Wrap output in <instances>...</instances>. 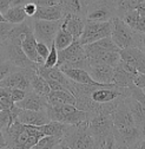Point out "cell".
I'll return each mask as SVG.
<instances>
[{
	"label": "cell",
	"mask_w": 145,
	"mask_h": 149,
	"mask_svg": "<svg viewBox=\"0 0 145 149\" xmlns=\"http://www.w3.org/2000/svg\"><path fill=\"white\" fill-rule=\"evenodd\" d=\"M44 134L37 125L23 124L14 121L8 129L3 132L4 142L7 148L13 149H32Z\"/></svg>",
	"instance_id": "obj_1"
},
{
	"label": "cell",
	"mask_w": 145,
	"mask_h": 149,
	"mask_svg": "<svg viewBox=\"0 0 145 149\" xmlns=\"http://www.w3.org/2000/svg\"><path fill=\"white\" fill-rule=\"evenodd\" d=\"M87 125L95 141V148L117 149L113 136V122L111 114L99 113L90 116L87 120Z\"/></svg>",
	"instance_id": "obj_2"
},
{
	"label": "cell",
	"mask_w": 145,
	"mask_h": 149,
	"mask_svg": "<svg viewBox=\"0 0 145 149\" xmlns=\"http://www.w3.org/2000/svg\"><path fill=\"white\" fill-rule=\"evenodd\" d=\"M57 149H95V141L88 130L87 122L67 124Z\"/></svg>",
	"instance_id": "obj_3"
},
{
	"label": "cell",
	"mask_w": 145,
	"mask_h": 149,
	"mask_svg": "<svg viewBox=\"0 0 145 149\" xmlns=\"http://www.w3.org/2000/svg\"><path fill=\"white\" fill-rule=\"evenodd\" d=\"M112 23V30H111V39L115 42V44L120 49L125 47H138L140 50H144V34L145 33H138L130 29L126 25L120 17L115 15L111 18Z\"/></svg>",
	"instance_id": "obj_4"
},
{
	"label": "cell",
	"mask_w": 145,
	"mask_h": 149,
	"mask_svg": "<svg viewBox=\"0 0 145 149\" xmlns=\"http://www.w3.org/2000/svg\"><path fill=\"white\" fill-rule=\"evenodd\" d=\"M46 113L51 121H58L65 124H80L87 122V114L72 104L47 105Z\"/></svg>",
	"instance_id": "obj_5"
},
{
	"label": "cell",
	"mask_w": 145,
	"mask_h": 149,
	"mask_svg": "<svg viewBox=\"0 0 145 149\" xmlns=\"http://www.w3.org/2000/svg\"><path fill=\"white\" fill-rule=\"evenodd\" d=\"M113 136L117 149H143L145 146L144 130L137 125L124 128L113 127Z\"/></svg>",
	"instance_id": "obj_6"
},
{
	"label": "cell",
	"mask_w": 145,
	"mask_h": 149,
	"mask_svg": "<svg viewBox=\"0 0 145 149\" xmlns=\"http://www.w3.org/2000/svg\"><path fill=\"white\" fill-rule=\"evenodd\" d=\"M61 19H59V20H41V19L31 18L32 31H33L34 38L37 39V42H43L46 45L51 46L54 37H56V33L60 29Z\"/></svg>",
	"instance_id": "obj_7"
},
{
	"label": "cell",
	"mask_w": 145,
	"mask_h": 149,
	"mask_svg": "<svg viewBox=\"0 0 145 149\" xmlns=\"http://www.w3.org/2000/svg\"><path fill=\"white\" fill-rule=\"evenodd\" d=\"M112 30V23L111 19L107 22H92V20H86L84 30L78 38L79 43L83 45L91 44L100 38L107 37L111 34Z\"/></svg>",
	"instance_id": "obj_8"
},
{
	"label": "cell",
	"mask_w": 145,
	"mask_h": 149,
	"mask_svg": "<svg viewBox=\"0 0 145 149\" xmlns=\"http://www.w3.org/2000/svg\"><path fill=\"white\" fill-rule=\"evenodd\" d=\"M3 44H4V59L5 61L11 62L13 65H15L19 69H32L37 71L39 63H35L28 59L19 44L13 43L11 40H6Z\"/></svg>",
	"instance_id": "obj_9"
},
{
	"label": "cell",
	"mask_w": 145,
	"mask_h": 149,
	"mask_svg": "<svg viewBox=\"0 0 145 149\" xmlns=\"http://www.w3.org/2000/svg\"><path fill=\"white\" fill-rule=\"evenodd\" d=\"M84 50H85V53H86L90 62L103 63V64H107V65H111L115 68L120 61L119 51L102 50V49L93 46L92 44L84 45Z\"/></svg>",
	"instance_id": "obj_10"
},
{
	"label": "cell",
	"mask_w": 145,
	"mask_h": 149,
	"mask_svg": "<svg viewBox=\"0 0 145 149\" xmlns=\"http://www.w3.org/2000/svg\"><path fill=\"white\" fill-rule=\"evenodd\" d=\"M32 69H18L11 72L7 77H5L0 82V86L4 88H18L25 91H31V83L28 73Z\"/></svg>",
	"instance_id": "obj_11"
},
{
	"label": "cell",
	"mask_w": 145,
	"mask_h": 149,
	"mask_svg": "<svg viewBox=\"0 0 145 149\" xmlns=\"http://www.w3.org/2000/svg\"><path fill=\"white\" fill-rule=\"evenodd\" d=\"M119 57L123 62L133 66L138 72L145 73V53L138 47H125L119 50Z\"/></svg>",
	"instance_id": "obj_12"
},
{
	"label": "cell",
	"mask_w": 145,
	"mask_h": 149,
	"mask_svg": "<svg viewBox=\"0 0 145 149\" xmlns=\"http://www.w3.org/2000/svg\"><path fill=\"white\" fill-rule=\"evenodd\" d=\"M86 71L97 83H102V84L112 83L115 68L111 65L97 63V62H90V65Z\"/></svg>",
	"instance_id": "obj_13"
},
{
	"label": "cell",
	"mask_w": 145,
	"mask_h": 149,
	"mask_svg": "<svg viewBox=\"0 0 145 149\" xmlns=\"http://www.w3.org/2000/svg\"><path fill=\"white\" fill-rule=\"evenodd\" d=\"M120 18L133 31L138 33H145V6L126 11Z\"/></svg>",
	"instance_id": "obj_14"
},
{
	"label": "cell",
	"mask_w": 145,
	"mask_h": 149,
	"mask_svg": "<svg viewBox=\"0 0 145 149\" xmlns=\"http://www.w3.org/2000/svg\"><path fill=\"white\" fill-rule=\"evenodd\" d=\"M17 121L23 124H31V125H41L50 122V117L46 110H28V109H20L18 111Z\"/></svg>",
	"instance_id": "obj_15"
},
{
	"label": "cell",
	"mask_w": 145,
	"mask_h": 149,
	"mask_svg": "<svg viewBox=\"0 0 145 149\" xmlns=\"http://www.w3.org/2000/svg\"><path fill=\"white\" fill-rule=\"evenodd\" d=\"M113 17H115V12L104 1L88 6L85 13L86 20H92V22H107Z\"/></svg>",
	"instance_id": "obj_16"
},
{
	"label": "cell",
	"mask_w": 145,
	"mask_h": 149,
	"mask_svg": "<svg viewBox=\"0 0 145 149\" xmlns=\"http://www.w3.org/2000/svg\"><path fill=\"white\" fill-rule=\"evenodd\" d=\"M86 23V18L84 15H77V14H65L61 19L60 27L67 31L73 39H78Z\"/></svg>",
	"instance_id": "obj_17"
},
{
	"label": "cell",
	"mask_w": 145,
	"mask_h": 149,
	"mask_svg": "<svg viewBox=\"0 0 145 149\" xmlns=\"http://www.w3.org/2000/svg\"><path fill=\"white\" fill-rule=\"evenodd\" d=\"M14 105H17L20 109H28V110H46L48 103H47V97L40 96L37 92H34L33 90L27 91L25 97L14 103Z\"/></svg>",
	"instance_id": "obj_18"
},
{
	"label": "cell",
	"mask_w": 145,
	"mask_h": 149,
	"mask_svg": "<svg viewBox=\"0 0 145 149\" xmlns=\"http://www.w3.org/2000/svg\"><path fill=\"white\" fill-rule=\"evenodd\" d=\"M20 46L28 59H31L32 62H35V63H44L37 53V39L34 38L32 29H30L25 32Z\"/></svg>",
	"instance_id": "obj_19"
},
{
	"label": "cell",
	"mask_w": 145,
	"mask_h": 149,
	"mask_svg": "<svg viewBox=\"0 0 145 149\" xmlns=\"http://www.w3.org/2000/svg\"><path fill=\"white\" fill-rule=\"evenodd\" d=\"M37 73L40 74V76L44 77L45 79H51V81L59 82L60 84H63L65 88L68 89V85H70L71 79L67 78L65 74H64V72L59 68H57V66L46 68V66H44L43 63H39L38 68H37Z\"/></svg>",
	"instance_id": "obj_20"
},
{
	"label": "cell",
	"mask_w": 145,
	"mask_h": 149,
	"mask_svg": "<svg viewBox=\"0 0 145 149\" xmlns=\"http://www.w3.org/2000/svg\"><path fill=\"white\" fill-rule=\"evenodd\" d=\"M124 103L129 108L130 113L135 120L136 125L139 129L144 130V128H145V109H144L145 104L140 103L139 101H137L132 97H125Z\"/></svg>",
	"instance_id": "obj_21"
},
{
	"label": "cell",
	"mask_w": 145,
	"mask_h": 149,
	"mask_svg": "<svg viewBox=\"0 0 145 149\" xmlns=\"http://www.w3.org/2000/svg\"><path fill=\"white\" fill-rule=\"evenodd\" d=\"M63 17H64V13H63L61 6L58 4V5H52V6L38 7L34 15L31 18L41 19V20H59Z\"/></svg>",
	"instance_id": "obj_22"
},
{
	"label": "cell",
	"mask_w": 145,
	"mask_h": 149,
	"mask_svg": "<svg viewBox=\"0 0 145 149\" xmlns=\"http://www.w3.org/2000/svg\"><path fill=\"white\" fill-rule=\"evenodd\" d=\"M64 74L70 78L71 81H73L79 84H87V85H99L102 83H97L91 76L88 74V72L84 69H64L61 70Z\"/></svg>",
	"instance_id": "obj_23"
},
{
	"label": "cell",
	"mask_w": 145,
	"mask_h": 149,
	"mask_svg": "<svg viewBox=\"0 0 145 149\" xmlns=\"http://www.w3.org/2000/svg\"><path fill=\"white\" fill-rule=\"evenodd\" d=\"M28 77H30V83H31L32 90L34 92H37V94L40 96L47 97L50 91H51L48 82L44 77H41L40 74H38L35 70H30Z\"/></svg>",
	"instance_id": "obj_24"
},
{
	"label": "cell",
	"mask_w": 145,
	"mask_h": 149,
	"mask_svg": "<svg viewBox=\"0 0 145 149\" xmlns=\"http://www.w3.org/2000/svg\"><path fill=\"white\" fill-rule=\"evenodd\" d=\"M47 103L50 105H59V104L76 105V97L71 94L70 90L50 91V94L47 96Z\"/></svg>",
	"instance_id": "obj_25"
},
{
	"label": "cell",
	"mask_w": 145,
	"mask_h": 149,
	"mask_svg": "<svg viewBox=\"0 0 145 149\" xmlns=\"http://www.w3.org/2000/svg\"><path fill=\"white\" fill-rule=\"evenodd\" d=\"M59 5L61 6L63 13L65 14H77L84 15L86 13V6L83 0H60Z\"/></svg>",
	"instance_id": "obj_26"
},
{
	"label": "cell",
	"mask_w": 145,
	"mask_h": 149,
	"mask_svg": "<svg viewBox=\"0 0 145 149\" xmlns=\"http://www.w3.org/2000/svg\"><path fill=\"white\" fill-rule=\"evenodd\" d=\"M136 73V72H135ZM133 73L125 71L123 68H120L118 64L115 66V71H113V79L112 83L118 85V86H125V88H129L133 85Z\"/></svg>",
	"instance_id": "obj_27"
},
{
	"label": "cell",
	"mask_w": 145,
	"mask_h": 149,
	"mask_svg": "<svg viewBox=\"0 0 145 149\" xmlns=\"http://www.w3.org/2000/svg\"><path fill=\"white\" fill-rule=\"evenodd\" d=\"M37 127L44 135H54V136L61 137L67 128V124L58 122V121H50L45 124L37 125Z\"/></svg>",
	"instance_id": "obj_28"
},
{
	"label": "cell",
	"mask_w": 145,
	"mask_h": 149,
	"mask_svg": "<svg viewBox=\"0 0 145 149\" xmlns=\"http://www.w3.org/2000/svg\"><path fill=\"white\" fill-rule=\"evenodd\" d=\"M19 108L17 105H13L10 109H1L0 110V129H1V133L4 130L8 129L10 125L17 121V115Z\"/></svg>",
	"instance_id": "obj_29"
},
{
	"label": "cell",
	"mask_w": 145,
	"mask_h": 149,
	"mask_svg": "<svg viewBox=\"0 0 145 149\" xmlns=\"http://www.w3.org/2000/svg\"><path fill=\"white\" fill-rule=\"evenodd\" d=\"M4 18L7 23L20 24L27 19V14L25 13L23 6H12L4 13Z\"/></svg>",
	"instance_id": "obj_30"
},
{
	"label": "cell",
	"mask_w": 145,
	"mask_h": 149,
	"mask_svg": "<svg viewBox=\"0 0 145 149\" xmlns=\"http://www.w3.org/2000/svg\"><path fill=\"white\" fill-rule=\"evenodd\" d=\"M73 40H75L73 37L67 31H65L64 29L60 27L58 30V32L56 33V37H54V39H53V44L57 50H63V49L67 47L68 45H71Z\"/></svg>",
	"instance_id": "obj_31"
},
{
	"label": "cell",
	"mask_w": 145,
	"mask_h": 149,
	"mask_svg": "<svg viewBox=\"0 0 145 149\" xmlns=\"http://www.w3.org/2000/svg\"><path fill=\"white\" fill-rule=\"evenodd\" d=\"M61 137L54 135H44L39 139L32 149H57L60 143Z\"/></svg>",
	"instance_id": "obj_32"
},
{
	"label": "cell",
	"mask_w": 145,
	"mask_h": 149,
	"mask_svg": "<svg viewBox=\"0 0 145 149\" xmlns=\"http://www.w3.org/2000/svg\"><path fill=\"white\" fill-rule=\"evenodd\" d=\"M93 46L102 49V50H107V51H119V47L115 44V42L111 39L110 36L104 37V38H100L93 43H91Z\"/></svg>",
	"instance_id": "obj_33"
},
{
	"label": "cell",
	"mask_w": 145,
	"mask_h": 149,
	"mask_svg": "<svg viewBox=\"0 0 145 149\" xmlns=\"http://www.w3.org/2000/svg\"><path fill=\"white\" fill-rule=\"evenodd\" d=\"M14 105V102L11 98L8 88L0 86V109H10Z\"/></svg>",
	"instance_id": "obj_34"
},
{
	"label": "cell",
	"mask_w": 145,
	"mask_h": 149,
	"mask_svg": "<svg viewBox=\"0 0 145 149\" xmlns=\"http://www.w3.org/2000/svg\"><path fill=\"white\" fill-rule=\"evenodd\" d=\"M18 69L19 68L13 65L11 62L5 61V59H0V82H1L5 77H7L11 72H13Z\"/></svg>",
	"instance_id": "obj_35"
},
{
	"label": "cell",
	"mask_w": 145,
	"mask_h": 149,
	"mask_svg": "<svg viewBox=\"0 0 145 149\" xmlns=\"http://www.w3.org/2000/svg\"><path fill=\"white\" fill-rule=\"evenodd\" d=\"M57 62H58V50L56 49L54 44L52 43L51 46H50V53H48L47 58L45 59V62L43 64L46 68H53V66L57 65Z\"/></svg>",
	"instance_id": "obj_36"
},
{
	"label": "cell",
	"mask_w": 145,
	"mask_h": 149,
	"mask_svg": "<svg viewBox=\"0 0 145 149\" xmlns=\"http://www.w3.org/2000/svg\"><path fill=\"white\" fill-rule=\"evenodd\" d=\"M13 26L14 24H11L7 22H0V42L1 43L10 39Z\"/></svg>",
	"instance_id": "obj_37"
},
{
	"label": "cell",
	"mask_w": 145,
	"mask_h": 149,
	"mask_svg": "<svg viewBox=\"0 0 145 149\" xmlns=\"http://www.w3.org/2000/svg\"><path fill=\"white\" fill-rule=\"evenodd\" d=\"M8 90H10L11 98H12V101H13L14 103H17V102L21 101V100L25 97L26 92H27V91H25V90L18 89V88H8Z\"/></svg>",
	"instance_id": "obj_38"
},
{
	"label": "cell",
	"mask_w": 145,
	"mask_h": 149,
	"mask_svg": "<svg viewBox=\"0 0 145 149\" xmlns=\"http://www.w3.org/2000/svg\"><path fill=\"white\" fill-rule=\"evenodd\" d=\"M37 53L40 57V59L45 62V59L47 58V56L50 53V46L43 42H37Z\"/></svg>",
	"instance_id": "obj_39"
},
{
	"label": "cell",
	"mask_w": 145,
	"mask_h": 149,
	"mask_svg": "<svg viewBox=\"0 0 145 149\" xmlns=\"http://www.w3.org/2000/svg\"><path fill=\"white\" fill-rule=\"evenodd\" d=\"M132 81H133V85H136L140 89H145V73L137 71L136 73H133Z\"/></svg>",
	"instance_id": "obj_40"
},
{
	"label": "cell",
	"mask_w": 145,
	"mask_h": 149,
	"mask_svg": "<svg viewBox=\"0 0 145 149\" xmlns=\"http://www.w3.org/2000/svg\"><path fill=\"white\" fill-rule=\"evenodd\" d=\"M33 3L38 7L41 6H52V5H58L60 0H33Z\"/></svg>",
	"instance_id": "obj_41"
},
{
	"label": "cell",
	"mask_w": 145,
	"mask_h": 149,
	"mask_svg": "<svg viewBox=\"0 0 145 149\" xmlns=\"http://www.w3.org/2000/svg\"><path fill=\"white\" fill-rule=\"evenodd\" d=\"M23 7H24V11L27 14V17H33L34 13H35V11H37V8H38V6L35 5L34 3H28V4H26Z\"/></svg>",
	"instance_id": "obj_42"
},
{
	"label": "cell",
	"mask_w": 145,
	"mask_h": 149,
	"mask_svg": "<svg viewBox=\"0 0 145 149\" xmlns=\"http://www.w3.org/2000/svg\"><path fill=\"white\" fill-rule=\"evenodd\" d=\"M11 7V0H0V12L3 14Z\"/></svg>",
	"instance_id": "obj_43"
},
{
	"label": "cell",
	"mask_w": 145,
	"mask_h": 149,
	"mask_svg": "<svg viewBox=\"0 0 145 149\" xmlns=\"http://www.w3.org/2000/svg\"><path fill=\"white\" fill-rule=\"evenodd\" d=\"M28 3H33V0H11V7L12 6H25Z\"/></svg>",
	"instance_id": "obj_44"
},
{
	"label": "cell",
	"mask_w": 145,
	"mask_h": 149,
	"mask_svg": "<svg viewBox=\"0 0 145 149\" xmlns=\"http://www.w3.org/2000/svg\"><path fill=\"white\" fill-rule=\"evenodd\" d=\"M100 1H103V0H83V3L85 4L86 8H87L88 6H91V5H93V4H97V3H100Z\"/></svg>",
	"instance_id": "obj_45"
},
{
	"label": "cell",
	"mask_w": 145,
	"mask_h": 149,
	"mask_svg": "<svg viewBox=\"0 0 145 149\" xmlns=\"http://www.w3.org/2000/svg\"><path fill=\"white\" fill-rule=\"evenodd\" d=\"M0 59H4V44L0 42Z\"/></svg>",
	"instance_id": "obj_46"
},
{
	"label": "cell",
	"mask_w": 145,
	"mask_h": 149,
	"mask_svg": "<svg viewBox=\"0 0 145 149\" xmlns=\"http://www.w3.org/2000/svg\"><path fill=\"white\" fill-rule=\"evenodd\" d=\"M4 148H7L6 143H4V142H1V141H0V149H4Z\"/></svg>",
	"instance_id": "obj_47"
},
{
	"label": "cell",
	"mask_w": 145,
	"mask_h": 149,
	"mask_svg": "<svg viewBox=\"0 0 145 149\" xmlns=\"http://www.w3.org/2000/svg\"><path fill=\"white\" fill-rule=\"evenodd\" d=\"M0 22H6L5 18H4V14H3L1 12H0Z\"/></svg>",
	"instance_id": "obj_48"
},
{
	"label": "cell",
	"mask_w": 145,
	"mask_h": 149,
	"mask_svg": "<svg viewBox=\"0 0 145 149\" xmlns=\"http://www.w3.org/2000/svg\"><path fill=\"white\" fill-rule=\"evenodd\" d=\"M0 141L4 142V137H3V133H1V129H0ZM5 143V142H4Z\"/></svg>",
	"instance_id": "obj_49"
}]
</instances>
